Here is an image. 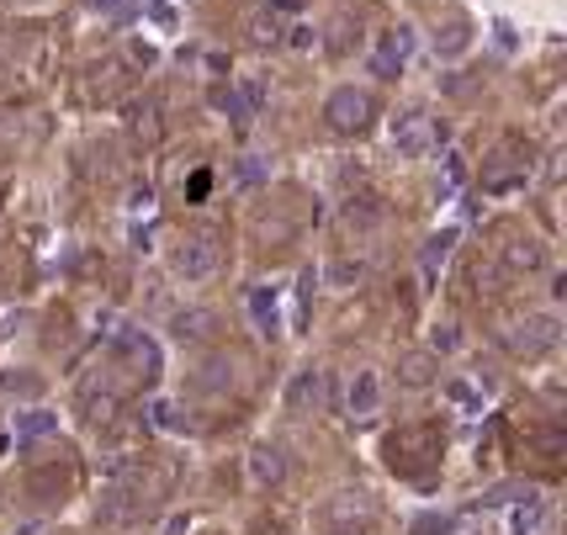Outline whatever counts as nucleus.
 Masks as SVG:
<instances>
[{
  "label": "nucleus",
  "mask_w": 567,
  "mask_h": 535,
  "mask_svg": "<svg viewBox=\"0 0 567 535\" xmlns=\"http://www.w3.org/2000/svg\"><path fill=\"white\" fill-rule=\"evenodd\" d=\"M451 244H456V234H435V239L424 244V270H435L451 255Z\"/></svg>",
  "instance_id": "31"
},
{
  "label": "nucleus",
  "mask_w": 567,
  "mask_h": 535,
  "mask_svg": "<svg viewBox=\"0 0 567 535\" xmlns=\"http://www.w3.org/2000/svg\"><path fill=\"white\" fill-rule=\"evenodd\" d=\"M467 43H472V22H467V11H445L441 32H435V49H441L445 59H456V53H467Z\"/></svg>",
  "instance_id": "21"
},
{
  "label": "nucleus",
  "mask_w": 567,
  "mask_h": 535,
  "mask_svg": "<svg viewBox=\"0 0 567 535\" xmlns=\"http://www.w3.org/2000/svg\"><path fill=\"white\" fill-rule=\"evenodd\" d=\"M509 456L542 477H557L567 456V435L557 419H525V424H509Z\"/></svg>",
  "instance_id": "2"
},
{
  "label": "nucleus",
  "mask_w": 567,
  "mask_h": 535,
  "mask_svg": "<svg viewBox=\"0 0 567 535\" xmlns=\"http://www.w3.org/2000/svg\"><path fill=\"white\" fill-rule=\"evenodd\" d=\"M346 409H350V419H371L382 409V388H377L371 371H355V382H350V392H346Z\"/></svg>",
  "instance_id": "20"
},
{
  "label": "nucleus",
  "mask_w": 567,
  "mask_h": 535,
  "mask_svg": "<svg viewBox=\"0 0 567 535\" xmlns=\"http://www.w3.org/2000/svg\"><path fill=\"white\" fill-rule=\"evenodd\" d=\"M6 392H11V398H38L43 382H38V377H27V371H11V377H6Z\"/></svg>",
  "instance_id": "32"
},
{
  "label": "nucleus",
  "mask_w": 567,
  "mask_h": 535,
  "mask_svg": "<svg viewBox=\"0 0 567 535\" xmlns=\"http://www.w3.org/2000/svg\"><path fill=\"white\" fill-rule=\"evenodd\" d=\"M59 535H64V531H59Z\"/></svg>",
  "instance_id": "39"
},
{
  "label": "nucleus",
  "mask_w": 567,
  "mask_h": 535,
  "mask_svg": "<svg viewBox=\"0 0 567 535\" xmlns=\"http://www.w3.org/2000/svg\"><path fill=\"white\" fill-rule=\"evenodd\" d=\"M371 117H377V96L361 91V85H340V91H329V101H323V122H329V133H340V138L367 133Z\"/></svg>",
  "instance_id": "9"
},
{
  "label": "nucleus",
  "mask_w": 567,
  "mask_h": 535,
  "mask_svg": "<svg viewBox=\"0 0 567 535\" xmlns=\"http://www.w3.org/2000/svg\"><path fill=\"white\" fill-rule=\"evenodd\" d=\"M371 519H377V498H371L367 487H340V493H329L319 510H313V525L323 535L329 531H367Z\"/></svg>",
  "instance_id": "7"
},
{
  "label": "nucleus",
  "mask_w": 567,
  "mask_h": 535,
  "mask_svg": "<svg viewBox=\"0 0 567 535\" xmlns=\"http://www.w3.org/2000/svg\"><path fill=\"white\" fill-rule=\"evenodd\" d=\"M382 218H388V202L377 192H361L346 202V228L350 234H371V228H382Z\"/></svg>",
  "instance_id": "19"
},
{
  "label": "nucleus",
  "mask_w": 567,
  "mask_h": 535,
  "mask_svg": "<svg viewBox=\"0 0 567 535\" xmlns=\"http://www.w3.org/2000/svg\"><path fill=\"white\" fill-rule=\"evenodd\" d=\"M255 535H281V514H255V525H249Z\"/></svg>",
  "instance_id": "34"
},
{
  "label": "nucleus",
  "mask_w": 567,
  "mask_h": 535,
  "mask_svg": "<svg viewBox=\"0 0 567 535\" xmlns=\"http://www.w3.org/2000/svg\"><path fill=\"white\" fill-rule=\"evenodd\" d=\"M127 133H133V144L138 148L159 144V133H165V122H159V96H144V101L127 106Z\"/></svg>",
  "instance_id": "15"
},
{
  "label": "nucleus",
  "mask_w": 567,
  "mask_h": 535,
  "mask_svg": "<svg viewBox=\"0 0 567 535\" xmlns=\"http://www.w3.org/2000/svg\"><path fill=\"white\" fill-rule=\"evenodd\" d=\"M557 340H563V323L551 313H525L498 329V344H504L515 361H542V356L557 350Z\"/></svg>",
  "instance_id": "5"
},
{
  "label": "nucleus",
  "mask_w": 567,
  "mask_h": 535,
  "mask_svg": "<svg viewBox=\"0 0 567 535\" xmlns=\"http://www.w3.org/2000/svg\"><path fill=\"white\" fill-rule=\"evenodd\" d=\"M207 535H223V531H207Z\"/></svg>",
  "instance_id": "38"
},
{
  "label": "nucleus",
  "mask_w": 567,
  "mask_h": 535,
  "mask_svg": "<svg viewBox=\"0 0 567 535\" xmlns=\"http://www.w3.org/2000/svg\"><path fill=\"white\" fill-rule=\"evenodd\" d=\"M171 270L181 281H213L223 270V239L213 228H192V234H181L171 249Z\"/></svg>",
  "instance_id": "6"
},
{
  "label": "nucleus",
  "mask_w": 567,
  "mask_h": 535,
  "mask_svg": "<svg viewBox=\"0 0 567 535\" xmlns=\"http://www.w3.org/2000/svg\"><path fill=\"white\" fill-rule=\"evenodd\" d=\"M249 308H255V318H260V329L271 335V329H276V297L271 292H255V297H249Z\"/></svg>",
  "instance_id": "33"
},
{
  "label": "nucleus",
  "mask_w": 567,
  "mask_h": 535,
  "mask_svg": "<svg viewBox=\"0 0 567 535\" xmlns=\"http://www.w3.org/2000/svg\"><path fill=\"white\" fill-rule=\"evenodd\" d=\"M148 17H154V22H159V27H175V11H171V6H154Z\"/></svg>",
  "instance_id": "35"
},
{
  "label": "nucleus",
  "mask_w": 567,
  "mask_h": 535,
  "mask_svg": "<svg viewBox=\"0 0 567 535\" xmlns=\"http://www.w3.org/2000/svg\"><path fill=\"white\" fill-rule=\"evenodd\" d=\"M123 80H127V70L117 64V59L96 64V70H91V101H112L117 91H123Z\"/></svg>",
  "instance_id": "23"
},
{
  "label": "nucleus",
  "mask_w": 567,
  "mask_h": 535,
  "mask_svg": "<svg viewBox=\"0 0 567 535\" xmlns=\"http://www.w3.org/2000/svg\"><path fill=\"white\" fill-rule=\"evenodd\" d=\"M228 388H234V371H228V361L202 366L197 377H192V392H228Z\"/></svg>",
  "instance_id": "25"
},
{
  "label": "nucleus",
  "mask_w": 567,
  "mask_h": 535,
  "mask_svg": "<svg viewBox=\"0 0 567 535\" xmlns=\"http://www.w3.org/2000/svg\"><path fill=\"white\" fill-rule=\"evenodd\" d=\"M260 181H266V165H260L255 154H245V160H239V171H234V186L249 192V186H260Z\"/></svg>",
  "instance_id": "28"
},
{
  "label": "nucleus",
  "mask_w": 567,
  "mask_h": 535,
  "mask_svg": "<svg viewBox=\"0 0 567 535\" xmlns=\"http://www.w3.org/2000/svg\"><path fill=\"white\" fill-rule=\"evenodd\" d=\"M74 409H80V419L91 424V430H112L117 419H123V388L112 382V371H91L85 382H80V392H74Z\"/></svg>",
  "instance_id": "8"
},
{
  "label": "nucleus",
  "mask_w": 567,
  "mask_h": 535,
  "mask_svg": "<svg viewBox=\"0 0 567 535\" xmlns=\"http://www.w3.org/2000/svg\"><path fill=\"white\" fill-rule=\"evenodd\" d=\"M249 477H255V487H281L287 483V451L281 445H255L249 451Z\"/></svg>",
  "instance_id": "16"
},
{
  "label": "nucleus",
  "mask_w": 567,
  "mask_h": 535,
  "mask_svg": "<svg viewBox=\"0 0 567 535\" xmlns=\"http://www.w3.org/2000/svg\"><path fill=\"white\" fill-rule=\"evenodd\" d=\"M96 6H117V0H96Z\"/></svg>",
  "instance_id": "37"
},
{
  "label": "nucleus",
  "mask_w": 567,
  "mask_h": 535,
  "mask_svg": "<svg viewBox=\"0 0 567 535\" xmlns=\"http://www.w3.org/2000/svg\"><path fill=\"white\" fill-rule=\"evenodd\" d=\"M435 377H441V356H435V350H403V356H398V382H403V388H430V382H435Z\"/></svg>",
  "instance_id": "17"
},
{
  "label": "nucleus",
  "mask_w": 567,
  "mask_h": 535,
  "mask_svg": "<svg viewBox=\"0 0 567 535\" xmlns=\"http://www.w3.org/2000/svg\"><path fill=\"white\" fill-rule=\"evenodd\" d=\"M223 329V318L213 308H192V313H175V340L181 344H213Z\"/></svg>",
  "instance_id": "18"
},
{
  "label": "nucleus",
  "mask_w": 567,
  "mask_h": 535,
  "mask_svg": "<svg viewBox=\"0 0 567 535\" xmlns=\"http://www.w3.org/2000/svg\"><path fill=\"white\" fill-rule=\"evenodd\" d=\"M414 49V38H409V27H388L382 38H377V49H371V70L382 74V80H393L403 70V59Z\"/></svg>",
  "instance_id": "14"
},
{
  "label": "nucleus",
  "mask_w": 567,
  "mask_h": 535,
  "mask_svg": "<svg viewBox=\"0 0 567 535\" xmlns=\"http://www.w3.org/2000/svg\"><path fill=\"white\" fill-rule=\"evenodd\" d=\"M441 127L435 117L424 112V106H409V112H398L393 117V148L398 154H409V160H424V154H435L441 148Z\"/></svg>",
  "instance_id": "11"
},
{
  "label": "nucleus",
  "mask_w": 567,
  "mask_h": 535,
  "mask_svg": "<svg viewBox=\"0 0 567 535\" xmlns=\"http://www.w3.org/2000/svg\"><path fill=\"white\" fill-rule=\"evenodd\" d=\"M287 414H297V419L329 414V371H319V366L297 371L292 388H287Z\"/></svg>",
  "instance_id": "12"
},
{
  "label": "nucleus",
  "mask_w": 567,
  "mask_h": 535,
  "mask_svg": "<svg viewBox=\"0 0 567 535\" xmlns=\"http://www.w3.org/2000/svg\"><path fill=\"white\" fill-rule=\"evenodd\" d=\"M361 276H367L361 260H334V266H329V281H334V287H355Z\"/></svg>",
  "instance_id": "29"
},
{
  "label": "nucleus",
  "mask_w": 567,
  "mask_h": 535,
  "mask_svg": "<svg viewBox=\"0 0 567 535\" xmlns=\"http://www.w3.org/2000/svg\"><path fill=\"white\" fill-rule=\"evenodd\" d=\"M53 430V414H22L17 419V435L22 440H38V435H49Z\"/></svg>",
  "instance_id": "30"
},
{
  "label": "nucleus",
  "mask_w": 567,
  "mask_h": 535,
  "mask_svg": "<svg viewBox=\"0 0 567 535\" xmlns=\"http://www.w3.org/2000/svg\"><path fill=\"white\" fill-rule=\"evenodd\" d=\"M551 266V249H546L536 234H519V228H504V244H498V270L519 281V276H542Z\"/></svg>",
  "instance_id": "10"
},
{
  "label": "nucleus",
  "mask_w": 567,
  "mask_h": 535,
  "mask_svg": "<svg viewBox=\"0 0 567 535\" xmlns=\"http://www.w3.org/2000/svg\"><path fill=\"white\" fill-rule=\"evenodd\" d=\"M536 148L530 138H519V133H504L494 148H488V160H483V192H515L525 186V175H530V160Z\"/></svg>",
  "instance_id": "4"
},
{
  "label": "nucleus",
  "mask_w": 567,
  "mask_h": 535,
  "mask_svg": "<svg viewBox=\"0 0 567 535\" xmlns=\"http://www.w3.org/2000/svg\"><path fill=\"white\" fill-rule=\"evenodd\" d=\"M451 531H456V519H451V514H441V510L414 514V525H409V535H451Z\"/></svg>",
  "instance_id": "26"
},
{
  "label": "nucleus",
  "mask_w": 567,
  "mask_h": 535,
  "mask_svg": "<svg viewBox=\"0 0 567 535\" xmlns=\"http://www.w3.org/2000/svg\"><path fill=\"white\" fill-rule=\"evenodd\" d=\"M441 456H445L441 419H409V424L388 430V440H382V462L403 483H430L441 472Z\"/></svg>",
  "instance_id": "1"
},
{
  "label": "nucleus",
  "mask_w": 567,
  "mask_h": 535,
  "mask_svg": "<svg viewBox=\"0 0 567 535\" xmlns=\"http://www.w3.org/2000/svg\"><path fill=\"white\" fill-rule=\"evenodd\" d=\"M245 38L255 43V49H276V43H281V17H276V11H249Z\"/></svg>",
  "instance_id": "22"
},
{
  "label": "nucleus",
  "mask_w": 567,
  "mask_h": 535,
  "mask_svg": "<svg viewBox=\"0 0 567 535\" xmlns=\"http://www.w3.org/2000/svg\"><path fill=\"white\" fill-rule=\"evenodd\" d=\"M112 361H123L138 382H154L159 377V350H154V340L148 335H138V329H127V335H117V344H112Z\"/></svg>",
  "instance_id": "13"
},
{
  "label": "nucleus",
  "mask_w": 567,
  "mask_h": 535,
  "mask_svg": "<svg viewBox=\"0 0 567 535\" xmlns=\"http://www.w3.org/2000/svg\"><path fill=\"white\" fill-rule=\"evenodd\" d=\"M80 483V466L70 462V451H59V456H38V462H27L22 472V498L27 504H64Z\"/></svg>",
  "instance_id": "3"
},
{
  "label": "nucleus",
  "mask_w": 567,
  "mask_h": 535,
  "mask_svg": "<svg viewBox=\"0 0 567 535\" xmlns=\"http://www.w3.org/2000/svg\"><path fill=\"white\" fill-rule=\"evenodd\" d=\"M323 49L334 53V59H346L350 49H361V22H350V17H340V22L329 27V43Z\"/></svg>",
  "instance_id": "24"
},
{
  "label": "nucleus",
  "mask_w": 567,
  "mask_h": 535,
  "mask_svg": "<svg viewBox=\"0 0 567 535\" xmlns=\"http://www.w3.org/2000/svg\"><path fill=\"white\" fill-rule=\"evenodd\" d=\"M213 106H218V112H228V117H239V122L249 117V101L239 96L234 85H213Z\"/></svg>",
  "instance_id": "27"
},
{
  "label": "nucleus",
  "mask_w": 567,
  "mask_h": 535,
  "mask_svg": "<svg viewBox=\"0 0 567 535\" xmlns=\"http://www.w3.org/2000/svg\"><path fill=\"white\" fill-rule=\"evenodd\" d=\"M276 6H297V0H276Z\"/></svg>",
  "instance_id": "36"
}]
</instances>
